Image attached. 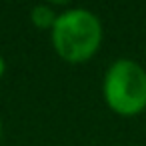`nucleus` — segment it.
I'll list each match as a JSON object with an SVG mask.
<instances>
[{
	"mask_svg": "<svg viewBox=\"0 0 146 146\" xmlns=\"http://www.w3.org/2000/svg\"><path fill=\"white\" fill-rule=\"evenodd\" d=\"M54 52L68 64L90 60L102 44V22L86 8H68L58 14L52 30Z\"/></svg>",
	"mask_w": 146,
	"mask_h": 146,
	"instance_id": "f257e3e1",
	"label": "nucleus"
},
{
	"mask_svg": "<svg viewBox=\"0 0 146 146\" xmlns=\"http://www.w3.org/2000/svg\"><path fill=\"white\" fill-rule=\"evenodd\" d=\"M106 106L124 118H134L146 110V68L132 58L114 60L102 80Z\"/></svg>",
	"mask_w": 146,
	"mask_h": 146,
	"instance_id": "f03ea898",
	"label": "nucleus"
},
{
	"mask_svg": "<svg viewBox=\"0 0 146 146\" xmlns=\"http://www.w3.org/2000/svg\"><path fill=\"white\" fill-rule=\"evenodd\" d=\"M56 18H58V14L50 6H46V4H38V6H34L30 10V20L40 30H52Z\"/></svg>",
	"mask_w": 146,
	"mask_h": 146,
	"instance_id": "7ed1b4c3",
	"label": "nucleus"
},
{
	"mask_svg": "<svg viewBox=\"0 0 146 146\" xmlns=\"http://www.w3.org/2000/svg\"><path fill=\"white\" fill-rule=\"evenodd\" d=\"M4 72H6V62H4V58L0 56V78L4 76Z\"/></svg>",
	"mask_w": 146,
	"mask_h": 146,
	"instance_id": "20e7f679",
	"label": "nucleus"
},
{
	"mask_svg": "<svg viewBox=\"0 0 146 146\" xmlns=\"http://www.w3.org/2000/svg\"><path fill=\"white\" fill-rule=\"evenodd\" d=\"M0 136H2V122H0Z\"/></svg>",
	"mask_w": 146,
	"mask_h": 146,
	"instance_id": "39448f33",
	"label": "nucleus"
}]
</instances>
